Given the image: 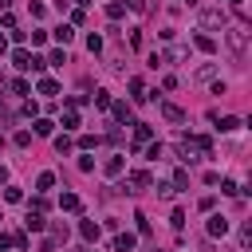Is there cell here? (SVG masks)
I'll return each instance as SVG.
<instances>
[{
    "label": "cell",
    "mask_w": 252,
    "mask_h": 252,
    "mask_svg": "<svg viewBox=\"0 0 252 252\" xmlns=\"http://www.w3.org/2000/svg\"><path fill=\"white\" fill-rule=\"evenodd\" d=\"M4 201H12V205H16V201H24V189H16V185H8V189H4Z\"/></svg>",
    "instance_id": "obj_24"
},
{
    "label": "cell",
    "mask_w": 252,
    "mask_h": 252,
    "mask_svg": "<svg viewBox=\"0 0 252 252\" xmlns=\"http://www.w3.org/2000/svg\"><path fill=\"white\" fill-rule=\"evenodd\" d=\"M220 193H224V197H236V193H240V185H236L232 177H224V181H220Z\"/></svg>",
    "instance_id": "obj_22"
},
{
    "label": "cell",
    "mask_w": 252,
    "mask_h": 252,
    "mask_svg": "<svg viewBox=\"0 0 252 252\" xmlns=\"http://www.w3.org/2000/svg\"><path fill=\"white\" fill-rule=\"evenodd\" d=\"M122 4H126V8H130V12H146V8H150V4H146V0H122Z\"/></svg>",
    "instance_id": "obj_34"
},
{
    "label": "cell",
    "mask_w": 252,
    "mask_h": 252,
    "mask_svg": "<svg viewBox=\"0 0 252 252\" xmlns=\"http://www.w3.org/2000/svg\"><path fill=\"white\" fill-rule=\"evenodd\" d=\"M122 189H126V193H146V189H154V177H150L146 169H130Z\"/></svg>",
    "instance_id": "obj_3"
},
{
    "label": "cell",
    "mask_w": 252,
    "mask_h": 252,
    "mask_svg": "<svg viewBox=\"0 0 252 252\" xmlns=\"http://www.w3.org/2000/svg\"><path fill=\"white\" fill-rule=\"evenodd\" d=\"M224 43H228V51H232L236 59L248 55V32H244V28H228V32H224Z\"/></svg>",
    "instance_id": "obj_2"
},
{
    "label": "cell",
    "mask_w": 252,
    "mask_h": 252,
    "mask_svg": "<svg viewBox=\"0 0 252 252\" xmlns=\"http://www.w3.org/2000/svg\"><path fill=\"white\" fill-rule=\"evenodd\" d=\"M106 16H110V20H122V16H126V4H122V0H110V4H106Z\"/></svg>",
    "instance_id": "obj_16"
},
{
    "label": "cell",
    "mask_w": 252,
    "mask_h": 252,
    "mask_svg": "<svg viewBox=\"0 0 252 252\" xmlns=\"http://www.w3.org/2000/svg\"><path fill=\"white\" fill-rule=\"evenodd\" d=\"M79 236L83 240H98V224L94 220H79Z\"/></svg>",
    "instance_id": "obj_14"
},
{
    "label": "cell",
    "mask_w": 252,
    "mask_h": 252,
    "mask_svg": "<svg viewBox=\"0 0 252 252\" xmlns=\"http://www.w3.org/2000/svg\"><path fill=\"white\" fill-rule=\"evenodd\" d=\"M193 47H197V51H205V55H213V51H217V39H213V35H201V32H197V35H193Z\"/></svg>",
    "instance_id": "obj_7"
},
{
    "label": "cell",
    "mask_w": 252,
    "mask_h": 252,
    "mask_svg": "<svg viewBox=\"0 0 252 252\" xmlns=\"http://www.w3.org/2000/svg\"><path fill=\"white\" fill-rule=\"evenodd\" d=\"M161 118H165V122H185V110H181L177 102H161Z\"/></svg>",
    "instance_id": "obj_6"
},
{
    "label": "cell",
    "mask_w": 252,
    "mask_h": 252,
    "mask_svg": "<svg viewBox=\"0 0 252 252\" xmlns=\"http://www.w3.org/2000/svg\"><path fill=\"white\" fill-rule=\"evenodd\" d=\"M12 94H32V87L24 79H12Z\"/></svg>",
    "instance_id": "obj_25"
},
{
    "label": "cell",
    "mask_w": 252,
    "mask_h": 252,
    "mask_svg": "<svg viewBox=\"0 0 252 252\" xmlns=\"http://www.w3.org/2000/svg\"><path fill=\"white\" fill-rule=\"evenodd\" d=\"M177 189H173V181H158V197H173Z\"/></svg>",
    "instance_id": "obj_31"
},
{
    "label": "cell",
    "mask_w": 252,
    "mask_h": 252,
    "mask_svg": "<svg viewBox=\"0 0 252 252\" xmlns=\"http://www.w3.org/2000/svg\"><path fill=\"white\" fill-rule=\"evenodd\" d=\"M110 110H114L118 122H130V102H110Z\"/></svg>",
    "instance_id": "obj_17"
},
{
    "label": "cell",
    "mask_w": 252,
    "mask_h": 252,
    "mask_svg": "<svg viewBox=\"0 0 252 252\" xmlns=\"http://www.w3.org/2000/svg\"><path fill=\"white\" fill-rule=\"evenodd\" d=\"M4 177H8V173H4V165H0V181H4Z\"/></svg>",
    "instance_id": "obj_40"
},
{
    "label": "cell",
    "mask_w": 252,
    "mask_h": 252,
    "mask_svg": "<svg viewBox=\"0 0 252 252\" xmlns=\"http://www.w3.org/2000/svg\"><path fill=\"white\" fill-rule=\"evenodd\" d=\"M209 118L217 122V130H220V134H232V130H240V118H232V114H217V110H213Z\"/></svg>",
    "instance_id": "obj_4"
},
{
    "label": "cell",
    "mask_w": 252,
    "mask_h": 252,
    "mask_svg": "<svg viewBox=\"0 0 252 252\" xmlns=\"http://www.w3.org/2000/svg\"><path fill=\"white\" fill-rule=\"evenodd\" d=\"M134 244H138L134 232H118V236H114V248H118V252H134Z\"/></svg>",
    "instance_id": "obj_11"
},
{
    "label": "cell",
    "mask_w": 252,
    "mask_h": 252,
    "mask_svg": "<svg viewBox=\"0 0 252 252\" xmlns=\"http://www.w3.org/2000/svg\"><path fill=\"white\" fill-rule=\"evenodd\" d=\"M12 244H16V232H0V252L12 248Z\"/></svg>",
    "instance_id": "obj_33"
},
{
    "label": "cell",
    "mask_w": 252,
    "mask_h": 252,
    "mask_svg": "<svg viewBox=\"0 0 252 252\" xmlns=\"http://www.w3.org/2000/svg\"><path fill=\"white\" fill-rule=\"evenodd\" d=\"M134 220H138V232H142V236H150V220H146V217H142V213H138V217H134Z\"/></svg>",
    "instance_id": "obj_37"
},
{
    "label": "cell",
    "mask_w": 252,
    "mask_h": 252,
    "mask_svg": "<svg viewBox=\"0 0 252 252\" xmlns=\"http://www.w3.org/2000/svg\"><path fill=\"white\" fill-rule=\"evenodd\" d=\"M28 63H32V51H28V47H16V51H12V67H16V71H28Z\"/></svg>",
    "instance_id": "obj_8"
},
{
    "label": "cell",
    "mask_w": 252,
    "mask_h": 252,
    "mask_svg": "<svg viewBox=\"0 0 252 252\" xmlns=\"http://www.w3.org/2000/svg\"><path fill=\"white\" fill-rule=\"evenodd\" d=\"M24 224H28V232H43V228H47L43 213H35V209H28V220H24Z\"/></svg>",
    "instance_id": "obj_10"
},
{
    "label": "cell",
    "mask_w": 252,
    "mask_h": 252,
    "mask_svg": "<svg viewBox=\"0 0 252 252\" xmlns=\"http://www.w3.org/2000/svg\"><path fill=\"white\" fill-rule=\"evenodd\" d=\"M35 91H39V94H59V83H55V79H39Z\"/></svg>",
    "instance_id": "obj_20"
},
{
    "label": "cell",
    "mask_w": 252,
    "mask_h": 252,
    "mask_svg": "<svg viewBox=\"0 0 252 252\" xmlns=\"http://www.w3.org/2000/svg\"><path fill=\"white\" fill-rule=\"evenodd\" d=\"M201 24L205 28H224V12L220 8H201Z\"/></svg>",
    "instance_id": "obj_5"
},
{
    "label": "cell",
    "mask_w": 252,
    "mask_h": 252,
    "mask_svg": "<svg viewBox=\"0 0 252 252\" xmlns=\"http://www.w3.org/2000/svg\"><path fill=\"white\" fill-rule=\"evenodd\" d=\"M59 209H67V213H79V197H75V193H63V197H59Z\"/></svg>",
    "instance_id": "obj_18"
},
{
    "label": "cell",
    "mask_w": 252,
    "mask_h": 252,
    "mask_svg": "<svg viewBox=\"0 0 252 252\" xmlns=\"http://www.w3.org/2000/svg\"><path fill=\"white\" fill-rule=\"evenodd\" d=\"M232 4H236V8H240V4H244V0H232Z\"/></svg>",
    "instance_id": "obj_42"
},
{
    "label": "cell",
    "mask_w": 252,
    "mask_h": 252,
    "mask_svg": "<svg viewBox=\"0 0 252 252\" xmlns=\"http://www.w3.org/2000/svg\"><path fill=\"white\" fill-rule=\"evenodd\" d=\"M0 8H8V0H0Z\"/></svg>",
    "instance_id": "obj_41"
},
{
    "label": "cell",
    "mask_w": 252,
    "mask_h": 252,
    "mask_svg": "<svg viewBox=\"0 0 252 252\" xmlns=\"http://www.w3.org/2000/svg\"><path fill=\"white\" fill-rule=\"evenodd\" d=\"M102 173H106V177H118V173H122V158H118V154L106 158V161H102Z\"/></svg>",
    "instance_id": "obj_13"
},
{
    "label": "cell",
    "mask_w": 252,
    "mask_h": 252,
    "mask_svg": "<svg viewBox=\"0 0 252 252\" xmlns=\"http://www.w3.org/2000/svg\"><path fill=\"white\" fill-rule=\"evenodd\" d=\"M51 185H55V173H51V169H43V173L35 177V189H39V193H47Z\"/></svg>",
    "instance_id": "obj_15"
},
{
    "label": "cell",
    "mask_w": 252,
    "mask_h": 252,
    "mask_svg": "<svg viewBox=\"0 0 252 252\" xmlns=\"http://www.w3.org/2000/svg\"><path fill=\"white\" fill-rule=\"evenodd\" d=\"M209 236H228V220L224 217H209Z\"/></svg>",
    "instance_id": "obj_12"
},
{
    "label": "cell",
    "mask_w": 252,
    "mask_h": 252,
    "mask_svg": "<svg viewBox=\"0 0 252 252\" xmlns=\"http://www.w3.org/2000/svg\"><path fill=\"white\" fill-rule=\"evenodd\" d=\"M47 63H59V67H63V63H67V55H63V47H55V51L47 55Z\"/></svg>",
    "instance_id": "obj_32"
},
{
    "label": "cell",
    "mask_w": 252,
    "mask_h": 252,
    "mask_svg": "<svg viewBox=\"0 0 252 252\" xmlns=\"http://www.w3.org/2000/svg\"><path fill=\"white\" fill-rule=\"evenodd\" d=\"M169 224H173V228H181V224H185V213H181V209H173V217H169Z\"/></svg>",
    "instance_id": "obj_36"
},
{
    "label": "cell",
    "mask_w": 252,
    "mask_h": 252,
    "mask_svg": "<svg viewBox=\"0 0 252 252\" xmlns=\"http://www.w3.org/2000/svg\"><path fill=\"white\" fill-rule=\"evenodd\" d=\"M94 146H98L94 134H83V138H79V150H94Z\"/></svg>",
    "instance_id": "obj_29"
},
{
    "label": "cell",
    "mask_w": 252,
    "mask_h": 252,
    "mask_svg": "<svg viewBox=\"0 0 252 252\" xmlns=\"http://www.w3.org/2000/svg\"><path fill=\"white\" fill-rule=\"evenodd\" d=\"M130 126H134V146H146V142L154 138V130H150L146 122H130Z\"/></svg>",
    "instance_id": "obj_9"
},
{
    "label": "cell",
    "mask_w": 252,
    "mask_h": 252,
    "mask_svg": "<svg viewBox=\"0 0 252 252\" xmlns=\"http://www.w3.org/2000/svg\"><path fill=\"white\" fill-rule=\"evenodd\" d=\"M63 126H67V130H75V126H79V114H75V106L63 114Z\"/></svg>",
    "instance_id": "obj_26"
},
{
    "label": "cell",
    "mask_w": 252,
    "mask_h": 252,
    "mask_svg": "<svg viewBox=\"0 0 252 252\" xmlns=\"http://www.w3.org/2000/svg\"><path fill=\"white\" fill-rule=\"evenodd\" d=\"M87 47L91 51H102V35H87Z\"/></svg>",
    "instance_id": "obj_35"
},
{
    "label": "cell",
    "mask_w": 252,
    "mask_h": 252,
    "mask_svg": "<svg viewBox=\"0 0 252 252\" xmlns=\"http://www.w3.org/2000/svg\"><path fill=\"white\" fill-rule=\"evenodd\" d=\"M43 67H47V59H43V55H32V63H28V71H35V75H43Z\"/></svg>",
    "instance_id": "obj_23"
},
{
    "label": "cell",
    "mask_w": 252,
    "mask_h": 252,
    "mask_svg": "<svg viewBox=\"0 0 252 252\" xmlns=\"http://www.w3.org/2000/svg\"><path fill=\"white\" fill-rule=\"evenodd\" d=\"M130 94H134V102H146V87H142V79H130Z\"/></svg>",
    "instance_id": "obj_21"
},
{
    "label": "cell",
    "mask_w": 252,
    "mask_h": 252,
    "mask_svg": "<svg viewBox=\"0 0 252 252\" xmlns=\"http://www.w3.org/2000/svg\"><path fill=\"white\" fill-rule=\"evenodd\" d=\"M71 146H75V142H71V138H67V134H59V138H55V150H59V154H67V150H71Z\"/></svg>",
    "instance_id": "obj_28"
},
{
    "label": "cell",
    "mask_w": 252,
    "mask_h": 252,
    "mask_svg": "<svg viewBox=\"0 0 252 252\" xmlns=\"http://www.w3.org/2000/svg\"><path fill=\"white\" fill-rule=\"evenodd\" d=\"M55 39H59V43H71V39H75L71 24H59V28H55Z\"/></svg>",
    "instance_id": "obj_19"
},
{
    "label": "cell",
    "mask_w": 252,
    "mask_h": 252,
    "mask_svg": "<svg viewBox=\"0 0 252 252\" xmlns=\"http://www.w3.org/2000/svg\"><path fill=\"white\" fill-rule=\"evenodd\" d=\"M51 130H55V126H51V122H47V118H35V134H43V138H47V134H51Z\"/></svg>",
    "instance_id": "obj_27"
},
{
    "label": "cell",
    "mask_w": 252,
    "mask_h": 252,
    "mask_svg": "<svg viewBox=\"0 0 252 252\" xmlns=\"http://www.w3.org/2000/svg\"><path fill=\"white\" fill-rule=\"evenodd\" d=\"M177 154H181V161H201V158H213V142L209 138H181L177 142Z\"/></svg>",
    "instance_id": "obj_1"
},
{
    "label": "cell",
    "mask_w": 252,
    "mask_h": 252,
    "mask_svg": "<svg viewBox=\"0 0 252 252\" xmlns=\"http://www.w3.org/2000/svg\"><path fill=\"white\" fill-rule=\"evenodd\" d=\"M51 240H67V224H55L51 228Z\"/></svg>",
    "instance_id": "obj_38"
},
{
    "label": "cell",
    "mask_w": 252,
    "mask_h": 252,
    "mask_svg": "<svg viewBox=\"0 0 252 252\" xmlns=\"http://www.w3.org/2000/svg\"><path fill=\"white\" fill-rule=\"evenodd\" d=\"M185 185H189V173L177 169V173H173V189H185Z\"/></svg>",
    "instance_id": "obj_30"
},
{
    "label": "cell",
    "mask_w": 252,
    "mask_h": 252,
    "mask_svg": "<svg viewBox=\"0 0 252 252\" xmlns=\"http://www.w3.org/2000/svg\"><path fill=\"white\" fill-rule=\"evenodd\" d=\"M0 220H4V217H0Z\"/></svg>",
    "instance_id": "obj_43"
},
{
    "label": "cell",
    "mask_w": 252,
    "mask_h": 252,
    "mask_svg": "<svg viewBox=\"0 0 252 252\" xmlns=\"http://www.w3.org/2000/svg\"><path fill=\"white\" fill-rule=\"evenodd\" d=\"M0 51H8V35L4 32H0Z\"/></svg>",
    "instance_id": "obj_39"
}]
</instances>
